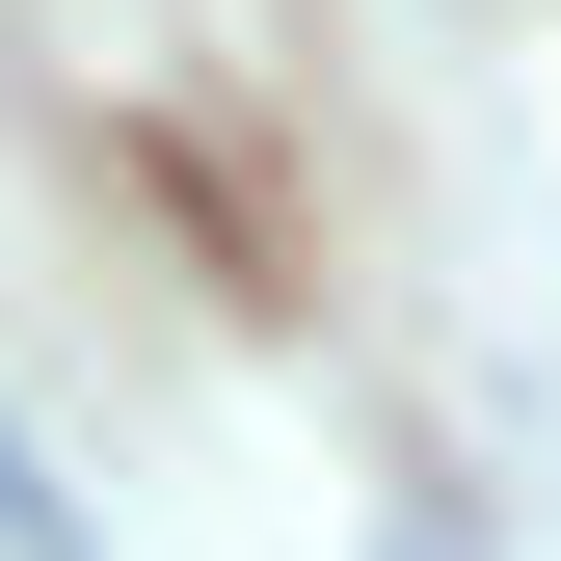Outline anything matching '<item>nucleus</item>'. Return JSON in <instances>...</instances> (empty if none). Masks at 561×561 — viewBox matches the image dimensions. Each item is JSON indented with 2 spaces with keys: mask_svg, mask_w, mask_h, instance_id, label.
<instances>
[{
  "mask_svg": "<svg viewBox=\"0 0 561 561\" xmlns=\"http://www.w3.org/2000/svg\"><path fill=\"white\" fill-rule=\"evenodd\" d=\"M0 561H54V481H27V428H0Z\"/></svg>",
  "mask_w": 561,
  "mask_h": 561,
  "instance_id": "f257e3e1",
  "label": "nucleus"
}]
</instances>
